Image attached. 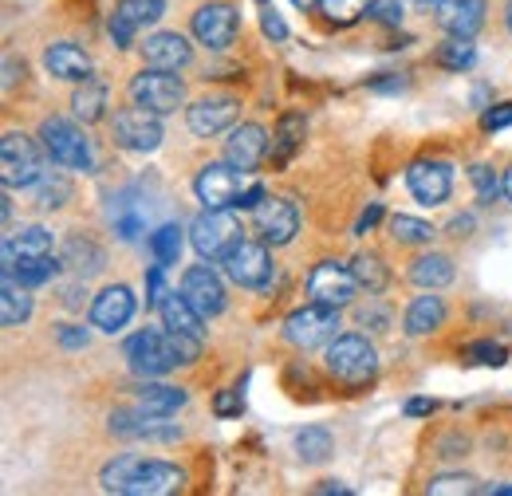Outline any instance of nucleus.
Returning a JSON list of instances; mask_svg holds the SVG:
<instances>
[{
  "label": "nucleus",
  "instance_id": "33",
  "mask_svg": "<svg viewBox=\"0 0 512 496\" xmlns=\"http://www.w3.org/2000/svg\"><path fill=\"white\" fill-rule=\"evenodd\" d=\"M60 268H64V260H56L52 252H48V256H20V260H16V280H20L24 288H40V284H48Z\"/></svg>",
  "mask_w": 512,
  "mask_h": 496
},
{
  "label": "nucleus",
  "instance_id": "31",
  "mask_svg": "<svg viewBox=\"0 0 512 496\" xmlns=\"http://www.w3.org/2000/svg\"><path fill=\"white\" fill-rule=\"evenodd\" d=\"M60 260H64L71 272L91 276V272H99V268H103V248L95 245L91 237H67Z\"/></svg>",
  "mask_w": 512,
  "mask_h": 496
},
{
  "label": "nucleus",
  "instance_id": "51",
  "mask_svg": "<svg viewBox=\"0 0 512 496\" xmlns=\"http://www.w3.org/2000/svg\"><path fill=\"white\" fill-rule=\"evenodd\" d=\"M83 304H87V288H83V284H67L64 288V308H83Z\"/></svg>",
  "mask_w": 512,
  "mask_h": 496
},
{
  "label": "nucleus",
  "instance_id": "18",
  "mask_svg": "<svg viewBox=\"0 0 512 496\" xmlns=\"http://www.w3.org/2000/svg\"><path fill=\"white\" fill-rule=\"evenodd\" d=\"M130 315H134V292H130L127 284L103 288V292L95 296V304H91V323H95L99 331H107V335H115L119 327H127Z\"/></svg>",
  "mask_w": 512,
  "mask_h": 496
},
{
  "label": "nucleus",
  "instance_id": "57",
  "mask_svg": "<svg viewBox=\"0 0 512 496\" xmlns=\"http://www.w3.org/2000/svg\"><path fill=\"white\" fill-rule=\"evenodd\" d=\"M16 83V60H4V87Z\"/></svg>",
  "mask_w": 512,
  "mask_h": 496
},
{
  "label": "nucleus",
  "instance_id": "49",
  "mask_svg": "<svg viewBox=\"0 0 512 496\" xmlns=\"http://www.w3.org/2000/svg\"><path fill=\"white\" fill-rule=\"evenodd\" d=\"M509 123H512V103L485 111V119H481V126H485V130H501V126H509Z\"/></svg>",
  "mask_w": 512,
  "mask_h": 496
},
{
  "label": "nucleus",
  "instance_id": "40",
  "mask_svg": "<svg viewBox=\"0 0 512 496\" xmlns=\"http://www.w3.org/2000/svg\"><path fill=\"white\" fill-rule=\"evenodd\" d=\"M36 197H40V209H60L71 197V182H67L64 174H44L36 182Z\"/></svg>",
  "mask_w": 512,
  "mask_h": 496
},
{
  "label": "nucleus",
  "instance_id": "22",
  "mask_svg": "<svg viewBox=\"0 0 512 496\" xmlns=\"http://www.w3.org/2000/svg\"><path fill=\"white\" fill-rule=\"evenodd\" d=\"M438 24L449 36H477V28L485 24V0H442Z\"/></svg>",
  "mask_w": 512,
  "mask_h": 496
},
{
  "label": "nucleus",
  "instance_id": "2",
  "mask_svg": "<svg viewBox=\"0 0 512 496\" xmlns=\"http://www.w3.org/2000/svg\"><path fill=\"white\" fill-rule=\"evenodd\" d=\"M44 158H40V146L20 134V130H8L0 138V178L8 189H28L44 178Z\"/></svg>",
  "mask_w": 512,
  "mask_h": 496
},
{
  "label": "nucleus",
  "instance_id": "52",
  "mask_svg": "<svg viewBox=\"0 0 512 496\" xmlns=\"http://www.w3.org/2000/svg\"><path fill=\"white\" fill-rule=\"evenodd\" d=\"M260 24H264V32H268L272 40H284V36H288V28H284V20H280L276 12H264V20H260Z\"/></svg>",
  "mask_w": 512,
  "mask_h": 496
},
{
  "label": "nucleus",
  "instance_id": "16",
  "mask_svg": "<svg viewBox=\"0 0 512 496\" xmlns=\"http://www.w3.org/2000/svg\"><path fill=\"white\" fill-rule=\"evenodd\" d=\"M264 154H268V134H264V126L256 123H241L225 142V162L237 166L241 174H253L256 166L264 162Z\"/></svg>",
  "mask_w": 512,
  "mask_h": 496
},
{
  "label": "nucleus",
  "instance_id": "28",
  "mask_svg": "<svg viewBox=\"0 0 512 496\" xmlns=\"http://www.w3.org/2000/svg\"><path fill=\"white\" fill-rule=\"evenodd\" d=\"M28 315H32V296H28V288H24L16 276H4V284H0V323H4V327H20Z\"/></svg>",
  "mask_w": 512,
  "mask_h": 496
},
{
  "label": "nucleus",
  "instance_id": "39",
  "mask_svg": "<svg viewBox=\"0 0 512 496\" xmlns=\"http://www.w3.org/2000/svg\"><path fill=\"white\" fill-rule=\"evenodd\" d=\"M390 237L402 241V245H426V241L434 237V229H430L426 221H418V217L398 213V217H390Z\"/></svg>",
  "mask_w": 512,
  "mask_h": 496
},
{
  "label": "nucleus",
  "instance_id": "19",
  "mask_svg": "<svg viewBox=\"0 0 512 496\" xmlns=\"http://www.w3.org/2000/svg\"><path fill=\"white\" fill-rule=\"evenodd\" d=\"M162 8H166V0H119V8L111 16V40L119 48H130L134 32L146 28V24H154L162 16Z\"/></svg>",
  "mask_w": 512,
  "mask_h": 496
},
{
  "label": "nucleus",
  "instance_id": "15",
  "mask_svg": "<svg viewBox=\"0 0 512 496\" xmlns=\"http://www.w3.org/2000/svg\"><path fill=\"white\" fill-rule=\"evenodd\" d=\"M111 434L127 437V441H178L182 430L158 414H134V410H115L111 414Z\"/></svg>",
  "mask_w": 512,
  "mask_h": 496
},
{
  "label": "nucleus",
  "instance_id": "4",
  "mask_svg": "<svg viewBox=\"0 0 512 496\" xmlns=\"http://www.w3.org/2000/svg\"><path fill=\"white\" fill-rule=\"evenodd\" d=\"M284 335H288V343H292V347H300V351L323 347V343H331V339L339 335V308L312 300L308 308H300V311H292V315H288Z\"/></svg>",
  "mask_w": 512,
  "mask_h": 496
},
{
  "label": "nucleus",
  "instance_id": "64",
  "mask_svg": "<svg viewBox=\"0 0 512 496\" xmlns=\"http://www.w3.org/2000/svg\"><path fill=\"white\" fill-rule=\"evenodd\" d=\"M505 20H509V32H512V4H509V12H505Z\"/></svg>",
  "mask_w": 512,
  "mask_h": 496
},
{
  "label": "nucleus",
  "instance_id": "47",
  "mask_svg": "<svg viewBox=\"0 0 512 496\" xmlns=\"http://www.w3.org/2000/svg\"><path fill=\"white\" fill-rule=\"evenodd\" d=\"M469 355H473L477 363H493V367L505 363V347H497V343H473Z\"/></svg>",
  "mask_w": 512,
  "mask_h": 496
},
{
  "label": "nucleus",
  "instance_id": "43",
  "mask_svg": "<svg viewBox=\"0 0 512 496\" xmlns=\"http://www.w3.org/2000/svg\"><path fill=\"white\" fill-rule=\"evenodd\" d=\"M367 4H371V0H320L323 16H327L331 24H355V20L367 12Z\"/></svg>",
  "mask_w": 512,
  "mask_h": 496
},
{
  "label": "nucleus",
  "instance_id": "27",
  "mask_svg": "<svg viewBox=\"0 0 512 496\" xmlns=\"http://www.w3.org/2000/svg\"><path fill=\"white\" fill-rule=\"evenodd\" d=\"M446 323V304L442 296H418L410 308H406V335H430Z\"/></svg>",
  "mask_w": 512,
  "mask_h": 496
},
{
  "label": "nucleus",
  "instance_id": "23",
  "mask_svg": "<svg viewBox=\"0 0 512 496\" xmlns=\"http://www.w3.org/2000/svg\"><path fill=\"white\" fill-rule=\"evenodd\" d=\"M142 60L150 67H162V71H178L193 60V48L178 36V32H158L142 44Z\"/></svg>",
  "mask_w": 512,
  "mask_h": 496
},
{
  "label": "nucleus",
  "instance_id": "54",
  "mask_svg": "<svg viewBox=\"0 0 512 496\" xmlns=\"http://www.w3.org/2000/svg\"><path fill=\"white\" fill-rule=\"evenodd\" d=\"M379 217H383V209H379V205H371V209H367V213L359 217V233H367V229H375V225H379Z\"/></svg>",
  "mask_w": 512,
  "mask_h": 496
},
{
  "label": "nucleus",
  "instance_id": "46",
  "mask_svg": "<svg viewBox=\"0 0 512 496\" xmlns=\"http://www.w3.org/2000/svg\"><path fill=\"white\" fill-rule=\"evenodd\" d=\"M241 410H245L241 390H221V394L213 398V414H217V418H237Z\"/></svg>",
  "mask_w": 512,
  "mask_h": 496
},
{
  "label": "nucleus",
  "instance_id": "55",
  "mask_svg": "<svg viewBox=\"0 0 512 496\" xmlns=\"http://www.w3.org/2000/svg\"><path fill=\"white\" fill-rule=\"evenodd\" d=\"M469 229H473V217H453L449 221V233L453 237H469Z\"/></svg>",
  "mask_w": 512,
  "mask_h": 496
},
{
  "label": "nucleus",
  "instance_id": "6",
  "mask_svg": "<svg viewBox=\"0 0 512 496\" xmlns=\"http://www.w3.org/2000/svg\"><path fill=\"white\" fill-rule=\"evenodd\" d=\"M40 142L48 150V158L67 170H87L91 166V142L83 138V130L67 119H44L40 126Z\"/></svg>",
  "mask_w": 512,
  "mask_h": 496
},
{
  "label": "nucleus",
  "instance_id": "35",
  "mask_svg": "<svg viewBox=\"0 0 512 496\" xmlns=\"http://www.w3.org/2000/svg\"><path fill=\"white\" fill-rule=\"evenodd\" d=\"M351 272H355L359 288H367V296H379V292H386V284H390V272H386V264L379 260V256H375V252H363V256H355Z\"/></svg>",
  "mask_w": 512,
  "mask_h": 496
},
{
  "label": "nucleus",
  "instance_id": "25",
  "mask_svg": "<svg viewBox=\"0 0 512 496\" xmlns=\"http://www.w3.org/2000/svg\"><path fill=\"white\" fill-rule=\"evenodd\" d=\"M44 63H48V71H52L56 79H67V83L91 79V60H87V52L75 48V44H52V48L44 52Z\"/></svg>",
  "mask_w": 512,
  "mask_h": 496
},
{
  "label": "nucleus",
  "instance_id": "29",
  "mask_svg": "<svg viewBox=\"0 0 512 496\" xmlns=\"http://www.w3.org/2000/svg\"><path fill=\"white\" fill-rule=\"evenodd\" d=\"M410 280L418 284V288H446L449 280H453V260L442 256V252H426V256H418L414 264H410Z\"/></svg>",
  "mask_w": 512,
  "mask_h": 496
},
{
  "label": "nucleus",
  "instance_id": "11",
  "mask_svg": "<svg viewBox=\"0 0 512 496\" xmlns=\"http://www.w3.org/2000/svg\"><path fill=\"white\" fill-rule=\"evenodd\" d=\"M355 288H359L355 272L343 268V264H335V260L316 264L312 276H308V292H312V300L331 304V308H347V304L355 300Z\"/></svg>",
  "mask_w": 512,
  "mask_h": 496
},
{
  "label": "nucleus",
  "instance_id": "24",
  "mask_svg": "<svg viewBox=\"0 0 512 496\" xmlns=\"http://www.w3.org/2000/svg\"><path fill=\"white\" fill-rule=\"evenodd\" d=\"M158 315H162L166 331H186V335L205 339V327H201V323H205V315L186 300V292H182V296H178V292H166V300L158 304Z\"/></svg>",
  "mask_w": 512,
  "mask_h": 496
},
{
  "label": "nucleus",
  "instance_id": "37",
  "mask_svg": "<svg viewBox=\"0 0 512 496\" xmlns=\"http://www.w3.org/2000/svg\"><path fill=\"white\" fill-rule=\"evenodd\" d=\"M438 63L449 71H469L477 63V48H473V36H449V44L438 48Z\"/></svg>",
  "mask_w": 512,
  "mask_h": 496
},
{
  "label": "nucleus",
  "instance_id": "12",
  "mask_svg": "<svg viewBox=\"0 0 512 496\" xmlns=\"http://www.w3.org/2000/svg\"><path fill=\"white\" fill-rule=\"evenodd\" d=\"M253 221L264 245H288L296 237V229H300V213L284 197H264L253 209Z\"/></svg>",
  "mask_w": 512,
  "mask_h": 496
},
{
  "label": "nucleus",
  "instance_id": "32",
  "mask_svg": "<svg viewBox=\"0 0 512 496\" xmlns=\"http://www.w3.org/2000/svg\"><path fill=\"white\" fill-rule=\"evenodd\" d=\"M103 107H107V87L99 79H83V87L75 91L71 99V111L83 119V123H99L103 119Z\"/></svg>",
  "mask_w": 512,
  "mask_h": 496
},
{
  "label": "nucleus",
  "instance_id": "21",
  "mask_svg": "<svg viewBox=\"0 0 512 496\" xmlns=\"http://www.w3.org/2000/svg\"><path fill=\"white\" fill-rule=\"evenodd\" d=\"M406 186L414 193V201H422V205H442L449 197L453 178H449L446 162H414V166L406 170Z\"/></svg>",
  "mask_w": 512,
  "mask_h": 496
},
{
  "label": "nucleus",
  "instance_id": "53",
  "mask_svg": "<svg viewBox=\"0 0 512 496\" xmlns=\"http://www.w3.org/2000/svg\"><path fill=\"white\" fill-rule=\"evenodd\" d=\"M260 201H264V189H260V186L245 189V193H241V197H237V205H241V209H256V205H260Z\"/></svg>",
  "mask_w": 512,
  "mask_h": 496
},
{
  "label": "nucleus",
  "instance_id": "30",
  "mask_svg": "<svg viewBox=\"0 0 512 496\" xmlns=\"http://www.w3.org/2000/svg\"><path fill=\"white\" fill-rule=\"evenodd\" d=\"M111 221H115V233H119L123 241H134V237L146 229V209L138 205L134 189H127V193L115 197V205H111Z\"/></svg>",
  "mask_w": 512,
  "mask_h": 496
},
{
  "label": "nucleus",
  "instance_id": "3",
  "mask_svg": "<svg viewBox=\"0 0 512 496\" xmlns=\"http://www.w3.org/2000/svg\"><path fill=\"white\" fill-rule=\"evenodd\" d=\"M327 371L343 378V382H351V386H359V382L375 378L379 355L363 335H335L331 347H327Z\"/></svg>",
  "mask_w": 512,
  "mask_h": 496
},
{
  "label": "nucleus",
  "instance_id": "1",
  "mask_svg": "<svg viewBox=\"0 0 512 496\" xmlns=\"http://www.w3.org/2000/svg\"><path fill=\"white\" fill-rule=\"evenodd\" d=\"M186 485V473L178 465H166V461H146V457H115L107 469H103V489L107 493H123V496H166L178 493Z\"/></svg>",
  "mask_w": 512,
  "mask_h": 496
},
{
  "label": "nucleus",
  "instance_id": "59",
  "mask_svg": "<svg viewBox=\"0 0 512 496\" xmlns=\"http://www.w3.org/2000/svg\"><path fill=\"white\" fill-rule=\"evenodd\" d=\"M481 493H497V496H512V485H489V489H481Z\"/></svg>",
  "mask_w": 512,
  "mask_h": 496
},
{
  "label": "nucleus",
  "instance_id": "63",
  "mask_svg": "<svg viewBox=\"0 0 512 496\" xmlns=\"http://www.w3.org/2000/svg\"><path fill=\"white\" fill-rule=\"evenodd\" d=\"M296 4H300V8H312V4H316V0H296Z\"/></svg>",
  "mask_w": 512,
  "mask_h": 496
},
{
  "label": "nucleus",
  "instance_id": "42",
  "mask_svg": "<svg viewBox=\"0 0 512 496\" xmlns=\"http://www.w3.org/2000/svg\"><path fill=\"white\" fill-rule=\"evenodd\" d=\"M426 493L430 496H465V493H481V485H477L473 477H465V473H449V477H434V481L426 485Z\"/></svg>",
  "mask_w": 512,
  "mask_h": 496
},
{
  "label": "nucleus",
  "instance_id": "20",
  "mask_svg": "<svg viewBox=\"0 0 512 496\" xmlns=\"http://www.w3.org/2000/svg\"><path fill=\"white\" fill-rule=\"evenodd\" d=\"M237 115H241V107L229 95L197 99L190 107V130L197 138H213V134H221V130H229V126L237 123Z\"/></svg>",
  "mask_w": 512,
  "mask_h": 496
},
{
  "label": "nucleus",
  "instance_id": "44",
  "mask_svg": "<svg viewBox=\"0 0 512 496\" xmlns=\"http://www.w3.org/2000/svg\"><path fill=\"white\" fill-rule=\"evenodd\" d=\"M469 178H473V189H477V201H481V205L497 201V193L505 189V182L497 178V170H493V166H473V170H469Z\"/></svg>",
  "mask_w": 512,
  "mask_h": 496
},
{
  "label": "nucleus",
  "instance_id": "50",
  "mask_svg": "<svg viewBox=\"0 0 512 496\" xmlns=\"http://www.w3.org/2000/svg\"><path fill=\"white\" fill-rule=\"evenodd\" d=\"M60 343H64L67 351L87 347V331H83V327H75V323H67V327H60Z\"/></svg>",
  "mask_w": 512,
  "mask_h": 496
},
{
  "label": "nucleus",
  "instance_id": "38",
  "mask_svg": "<svg viewBox=\"0 0 512 496\" xmlns=\"http://www.w3.org/2000/svg\"><path fill=\"white\" fill-rule=\"evenodd\" d=\"M150 252H154V260H158L162 268L178 264V256H182V229H178V225L154 229V233H150Z\"/></svg>",
  "mask_w": 512,
  "mask_h": 496
},
{
  "label": "nucleus",
  "instance_id": "7",
  "mask_svg": "<svg viewBox=\"0 0 512 496\" xmlns=\"http://www.w3.org/2000/svg\"><path fill=\"white\" fill-rule=\"evenodd\" d=\"M190 237H193V248H197L205 260H225V252L241 241V225H237V217L225 213V209H205V213L193 221Z\"/></svg>",
  "mask_w": 512,
  "mask_h": 496
},
{
  "label": "nucleus",
  "instance_id": "5",
  "mask_svg": "<svg viewBox=\"0 0 512 496\" xmlns=\"http://www.w3.org/2000/svg\"><path fill=\"white\" fill-rule=\"evenodd\" d=\"M123 355H127L130 371L142 374V378H162L166 371L178 367V355L170 347V335L166 331H150V327L138 331V335H130Z\"/></svg>",
  "mask_w": 512,
  "mask_h": 496
},
{
  "label": "nucleus",
  "instance_id": "45",
  "mask_svg": "<svg viewBox=\"0 0 512 496\" xmlns=\"http://www.w3.org/2000/svg\"><path fill=\"white\" fill-rule=\"evenodd\" d=\"M367 16L379 20V24H386V28H398L402 8H398V0H371V4H367Z\"/></svg>",
  "mask_w": 512,
  "mask_h": 496
},
{
  "label": "nucleus",
  "instance_id": "10",
  "mask_svg": "<svg viewBox=\"0 0 512 496\" xmlns=\"http://www.w3.org/2000/svg\"><path fill=\"white\" fill-rule=\"evenodd\" d=\"M221 264H225L229 280L241 284V288H264L272 280V256H268V248L256 245V241H237L225 252Z\"/></svg>",
  "mask_w": 512,
  "mask_h": 496
},
{
  "label": "nucleus",
  "instance_id": "36",
  "mask_svg": "<svg viewBox=\"0 0 512 496\" xmlns=\"http://www.w3.org/2000/svg\"><path fill=\"white\" fill-rule=\"evenodd\" d=\"M331 449H335V441H331V434H327L323 426H308V430H300V434H296V453H300L308 465L327 461V457H331Z\"/></svg>",
  "mask_w": 512,
  "mask_h": 496
},
{
  "label": "nucleus",
  "instance_id": "60",
  "mask_svg": "<svg viewBox=\"0 0 512 496\" xmlns=\"http://www.w3.org/2000/svg\"><path fill=\"white\" fill-rule=\"evenodd\" d=\"M320 493H347V489H343V485H335V481H323Z\"/></svg>",
  "mask_w": 512,
  "mask_h": 496
},
{
  "label": "nucleus",
  "instance_id": "34",
  "mask_svg": "<svg viewBox=\"0 0 512 496\" xmlns=\"http://www.w3.org/2000/svg\"><path fill=\"white\" fill-rule=\"evenodd\" d=\"M300 138H304V119L300 115H284L280 126H276V138H272V166H284L296 154Z\"/></svg>",
  "mask_w": 512,
  "mask_h": 496
},
{
  "label": "nucleus",
  "instance_id": "58",
  "mask_svg": "<svg viewBox=\"0 0 512 496\" xmlns=\"http://www.w3.org/2000/svg\"><path fill=\"white\" fill-rule=\"evenodd\" d=\"M398 87H402V79H379L375 83V91H398Z\"/></svg>",
  "mask_w": 512,
  "mask_h": 496
},
{
  "label": "nucleus",
  "instance_id": "61",
  "mask_svg": "<svg viewBox=\"0 0 512 496\" xmlns=\"http://www.w3.org/2000/svg\"><path fill=\"white\" fill-rule=\"evenodd\" d=\"M505 197H509V201H512V166H509V170H505Z\"/></svg>",
  "mask_w": 512,
  "mask_h": 496
},
{
  "label": "nucleus",
  "instance_id": "41",
  "mask_svg": "<svg viewBox=\"0 0 512 496\" xmlns=\"http://www.w3.org/2000/svg\"><path fill=\"white\" fill-rule=\"evenodd\" d=\"M12 245H16V256H48L52 252V233L32 225V229H20L12 237Z\"/></svg>",
  "mask_w": 512,
  "mask_h": 496
},
{
  "label": "nucleus",
  "instance_id": "48",
  "mask_svg": "<svg viewBox=\"0 0 512 496\" xmlns=\"http://www.w3.org/2000/svg\"><path fill=\"white\" fill-rule=\"evenodd\" d=\"M146 288H150V308H158V304L166 300V292H170V288L162 284V264H154V268H150V276H146Z\"/></svg>",
  "mask_w": 512,
  "mask_h": 496
},
{
  "label": "nucleus",
  "instance_id": "8",
  "mask_svg": "<svg viewBox=\"0 0 512 496\" xmlns=\"http://www.w3.org/2000/svg\"><path fill=\"white\" fill-rule=\"evenodd\" d=\"M130 99L138 107H150L158 115H170V111L182 107V79L170 75V71H162V67H150V71H142V75L130 79Z\"/></svg>",
  "mask_w": 512,
  "mask_h": 496
},
{
  "label": "nucleus",
  "instance_id": "26",
  "mask_svg": "<svg viewBox=\"0 0 512 496\" xmlns=\"http://www.w3.org/2000/svg\"><path fill=\"white\" fill-rule=\"evenodd\" d=\"M186 406V390L182 386H166V382H146L138 390V410L142 414H158V418H170Z\"/></svg>",
  "mask_w": 512,
  "mask_h": 496
},
{
  "label": "nucleus",
  "instance_id": "14",
  "mask_svg": "<svg viewBox=\"0 0 512 496\" xmlns=\"http://www.w3.org/2000/svg\"><path fill=\"white\" fill-rule=\"evenodd\" d=\"M197 197L205 201V209H229V205H237V197H241V178H237V166H229V162H209L201 174H197Z\"/></svg>",
  "mask_w": 512,
  "mask_h": 496
},
{
  "label": "nucleus",
  "instance_id": "17",
  "mask_svg": "<svg viewBox=\"0 0 512 496\" xmlns=\"http://www.w3.org/2000/svg\"><path fill=\"white\" fill-rule=\"evenodd\" d=\"M182 292H186V300H190L205 319L225 311V284L217 280V272H213L209 264H193L190 272H186V280H182Z\"/></svg>",
  "mask_w": 512,
  "mask_h": 496
},
{
  "label": "nucleus",
  "instance_id": "9",
  "mask_svg": "<svg viewBox=\"0 0 512 496\" xmlns=\"http://www.w3.org/2000/svg\"><path fill=\"white\" fill-rule=\"evenodd\" d=\"M115 142L119 146H127L134 154H150V150H158V142H162V123H158V111H150V107H127V111H119L115 115Z\"/></svg>",
  "mask_w": 512,
  "mask_h": 496
},
{
  "label": "nucleus",
  "instance_id": "56",
  "mask_svg": "<svg viewBox=\"0 0 512 496\" xmlns=\"http://www.w3.org/2000/svg\"><path fill=\"white\" fill-rule=\"evenodd\" d=\"M406 414H410V418H418V414H434V402L414 398V402H406Z\"/></svg>",
  "mask_w": 512,
  "mask_h": 496
},
{
  "label": "nucleus",
  "instance_id": "13",
  "mask_svg": "<svg viewBox=\"0 0 512 496\" xmlns=\"http://www.w3.org/2000/svg\"><path fill=\"white\" fill-rule=\"evenodd\" d=\"M237 8L233 4H205V8H197L193 12V36L209 48V52H221V48H229L233 44V36H237Z\"/></svg>",
  "mask_w": 512,
  "mask_h": 496
},
{
  "label": "nucleus",
  "instance_id": "62",
  "mask_svg": "<svg viewBox=\"0 0 512 496\" xmlns=\"http://www.w3.org/2000/svg\"><path fill=\"white\" fill-rule=\"evenodd\" d=\"M414 4H422V8H438L442 0H414Z\"/></svg>",
  "mask_w": 512,
  "mask_h": 496
}]
</instances>
